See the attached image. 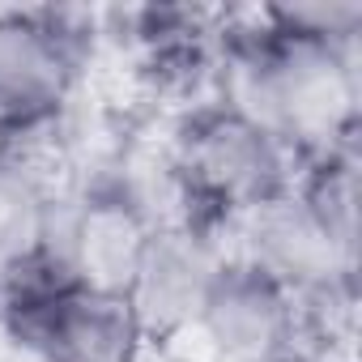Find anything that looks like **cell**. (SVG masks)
Returning <instances> with one entry per match:
<instances>
[{
  "mask_svg": "<svg viewBox=\"0 0 362 362\" xmlns=\"http://www.w3.org/2000/svg\"><path fill=\"white\" fill-rule=\"evenodd\" d=\"M179 345L201 362H311L307 307L281 281L226 252Z\"/></svg>",
  "mask_w": 362,
  "mask_h": 362,
  "instance_id": "3",
  "label": "cell"
},
{
  "mask_svg": "<svg viewBox=\"0 0 362 362\" xmlns=\"http://www.w3.org/2000/svg\"><path fill=\"white\" fill-rule=\"evenodd\" d=\"M166 149L184 175L205 226L226 230L252 209L294 192L303 162L247 111L222 94L179 107L162 124Z\"/></svg>",
  "mask_w": 362,
  "mask_h": 362,
  "instance_id": "1",
  "label": "cell"
},
{
  "mask_svg": "<svg viewBox=\"0 0 362 362\" xmlns=\"http://www.w3.org/2000/svg\"><path fill=\"white\" fill-rule=\"evenodd\" d=\"M222 243L230 256L256 264L303 303L358 286V247L341 243L303 205L298 192H286L252 209L247 218L230 222L222 230Z\"/></svg>",
  "mask_w": 362,
  "mask_h": 362,
  "instance_id": "5",
  "label": "cell"
},
{
  "mask_svg": "<svg viewBox=\"0 0 362 362\" xmlns=\"http://www.w3.org/2000/svg\"><path fill=\"white\" fill-rule=\"evenodd\" d=\"M94 39V18L73 9H0V111L22 136L77 107Z\"/></svg>",
  "mask_w": 362,
  "mask_h": 362,
  "instance_id": "2",
  "label": "cell"
},
{
  "mask_svg": "<svg viewBox=\"0 0 362 362\" xmlns=\"http://www.w3.org/2000/svg\"><path fill=\"white\" fill-rule=\"evenodd\" d=\"M222 260V230L209 226H166L149 239V252L124 298L149 349H170L188 337Z\"/></svg>",
  "mask_w": 362,
  "mask_h": 362,
  "instance_id": "7",
  "label": "cell"
},
{
  "mask_svg": "<svg viewBox=\"0 0 362 362\" xmlns=\"http://www.w3.org/2000/svg\"><path fill=\"white\" fill-rule=\"evenodd\" d=\"M158 226L119 188L111 170L90 175L60 201L52 239V277L90 294L128 298Z\"/></svg>",
  "mask_w": 362,
  "mask_h": 362,
  "instance_id": "4",
  "label": "cell"
},
{
  "mask_svg": "<svg viewBox=\"0 0 362 362\" xmlns=\"http://www.w3.org/2000/svg\"><path fill=\"white\" fill-rule=\"evenodd\" d=\"M43 362H145L153 349L141 337L124 298L90 294L43 277L0 298Z\"/></svg>",
  "mask_w": 362,
  "mask_h": 362,
  "instance_id": "6",
  "label": "cell"
},
{
  "mask_svg": "<svg viewBox=\"0 0 362 362\" xmlns=\"http://www.w3.org/2000/svg\"><path fill=\"white\" fill-rule=\"evenodd\" d=\"M69 192L39 153H0V298L52 277L56 214Z\"/></svg>",
  "mask_w": 362,
  "mask_h": 362,
  "instance_id": "8",
  "label": "cell"
}]
</instances>
